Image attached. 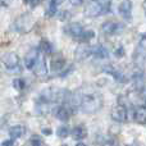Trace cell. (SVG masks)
<instances>
[{"instance_id": "cell-1", "label": "cell", "mask_w": 146, "mask_h": 146, "mask_svg": "<svg viewBox=\"0 0 146 146\" xmlns=\"http://www.w3.org/2000/svg\"><path fill=\"white\" fill-rule=\"evenodd\" d=\"M76 104L80 105V108L82 109L85 113H95L103 105V100L101 96L98 94H87V95H81L78 98L77 101H74Z\"/></svg>"}, {"instance_id": "cell-2", "label": "cell", "mask_w": 146, "mask_h": 146, "mask_svg": "<svg viewBox=\"0 0 146 146\" xmlns=\"http://www.w3.org/2000/svg\"><path fill=\"white\" fill-rule=\"evenodd\" d=\"M1 63L9 72H19V58L15 53H7L1 56Z\"/></svg>"}, {"instance_id": "cell-3", "label": "cell", "mask_w": 146, "mask_h": 146, "mask_svg": "<svg viewBox=\"0 0 146 146\" xmlns=\"http://www.w3.org/2000/svg\"><path fill=\"white\" fill-rule=\"evenodd\" d=\"M105 12L108 10L103 7V4L99 0H90V3L85 7V15L87 17H99Z\"/></svg>"}, {"instance_id": "cell-4", "label": "cell", "mask_w": 146, "mask_h": 146, "mask_svg": "<svg viewBox=\"0 0 146 146\" xmlns=\"http://www.w3.org/2000/svg\"><path fill=\"white\" fill-rule=\"evenodd\" d=\"M35 25V21L28 14H23L15 21V30L19 32H28Z\"/></svg>"}, {"instance_id": "cell-5", "label": "cell", "mask_w": 146, "mask_h": 146, "mask_svg": "<svg viewBox=\"0 0 146 146\" xmlns=\"http://www.w3.org/2000/svg\"><path fill=\"white\" fill-rule=\"evenodd\" d=\"M111 118L115 122H127L128 121V109L124 105L119 104V105L114 106L111 109Z\"/></svg>"}, {"instance_id": "cell-6", "label": "cell", "mask_w": 146, "mask_h": 146, "mask_svg": "<svg viewBox=\"0 0 146 146\" xmlns=\"http://www.w3.org/2000/svg\"><path fill=\"white\" fill-rule=\"evenodd\" d=\"M122 28H123V26L118 22H114V21H108V22L103 23V26H101L103 33L104 35H108V36L115 35L119 31H122Z\"/></svg>"}, {"instance_id": "cell-7", "label": "cell", "mask_w": 146, "mask_h": 146, "mask_svg": "<svg viewBox=\"0 0 146 146\" xmlns=\"http://www.w3.org/2000/svg\"><path fill=\"white\" fill-rule=\"evenodd\" d=\"M32 69L37 77H45V76H48V67H46V62H45L44 54L40 53L37 62H36V64L33 66Z\"/></svg>"}, {"instance_id": "cell-8", "label": "cell", "mask_w": 146, "mask_h": 146, "mask_svg": "<svg viewBox=\"0 0 146 146\" xmlns=\"http://www.w3.org/2000/svg\"><path fill=\"white\" fill-rule=\"evenodd\" d=\"M71 115H72L71 106L66 105V104L59 105L58 108H56V110H55V118L59 119V121H62V122L68 121V119L71 118Z\"/></svg>"}, {"instance_id": "cell-9", "label": "cell", "mask_w": 146, "mask_h": 146, "mask_svg": "<svg viewBox=\"0 0 146 146\" xmlns=\"http://www.w3.org/2000/svg\"><path fill=\"white\" fill-rule=\"evenodd\" d=\"M76 59L78 60H83V59L88 58L90 55H92V46L90 45H80L76 49Z\"/></svg>"}, {"instance_id": "cell-10", "label": "cell", "mask_w": 146, "mask_h": 146, "mask_svg": "<svg viewBox=\"0 0 146 146\" xmlns=\"http://www.w3.org/2000/svg\"><path fill=\"white\" fill-rule=\"evenodd\" d=\"M38 55H40V51H38L37 49H32L31 51H28L27 55H26V58H25L26 68L32 69V68H33V66L36 64V62H37Z\"/></svg>"}, {"instance_id": "cell-11", "label": "cell", "mask_w": 146, "mask_h": 146, "mask_svg": "<svg viewBox=\"0 0 146 146\" xmlns=\"http://www.w3.org/2000/svg\"><path fill=\"white\" fill-rule=\"evenodd\" d=\"M119 14L122 15L126 19H129L131 18V13H132V1L131 0H124L119 4Z\"/></svg>"}, {"instance_id": "cell-12", "label": "cell", "mask_w": 146, "mask_h": 146, "mask_svg": "<svg viewBox=\"0 0 146 146\" xmlns=\"http://www.w3.org/2000/svg\"><path fill=\"white\" fill-rule=\"evenodd\" d=\"M67 31H68L69 35H71L73 38L80 40L85 30H83V27H82V25H81V23H71V25L68 26V28H67Z\"/></svg>"}, {"instance_id": "cell-13", "label": "cell", "mask_w": 146, "mask_h": 146, "mask_svg": "<svg viewBox=\"0 0 146 146\" xmlns=\"http://www.w3.org/2000/svg\"><path fill=\"white\" fill-rule=\"evenodd\" d=\"M133 121L140 124H146V106H139L133 109Z\"/></svg>"}, {"instance_id": "cell-14", "label": "cell", "mask_w": 146, "mask_h": 146, "mask_svg": "<svg viewBox=\"0 0 146 146\" xmlns=\"http://www.w3.org/2000/svg\"><path fill=\"white\" fill-rule=\"evenodd\" d=\"M132 83H133L135 88H136L139 92H141L144 90V86H145V78H144V74L141 72H137L132 76Z\"/></svg>"}, {"instance_id": "cell-15", "label": "cell", "mask_w": 146, "mask_h": 146, "mask_svg": "<svg viewBox=\"0 0 146 146\" xmlns=\"http://www.w3.org/2000/svg\"><path fill=\"white\" fill-rule=\"evenodd\" d=\"M25 133H26V127L22 126V124L13 126L12 128L9 129V136H10V139H13V140L21 139V137L25 136Z\"/></svg>"}, {"instance_id": "cell-16", "label": "cell", "mask_w": 146, "mask_h": 146, "mask_svg": "<svg viewBox=\"0 0 146 146\" xmlns=\"http://www.w3.org/2000/svg\"><path fill=\"white\" fill-rule=\"evenodd\" d=\"M50 64L54 71H60L64 67V64H66V60H64V58L62 56V54H56V55H54L53 58H51Z\"/></svg>"}, {"instance_id": "cell-17", "label": "cell", "mask_w": 146, "mask_h": 146, "mask_svg": "<svg viewBox=\"0 0 146 146\" xmlns=\"http://www.w3.org/2000/svg\"><path fill=\"white\" fill-rule=\"evenodd\" d=\"M71 135L74 140H82L87 136V129L83 126H76L71 131Z\"/></svg>"}, {"instance_id": "cell-18", "label": "cell", "mask_w": 146, "mask_h": 146, "mask_svg": "<svg viewBox=\"0 0 146 146\" xmlns=\"http://www.w3.org/2000/svg\"><path fill=\"white\" fill-rule=\"evenodd\" d=\"M92 55L99 59H104L108 56V50L104 48L103 45H96L92 46Z\"/></svg>"}, {"instance_id": "cell-19", "label": "cell", "mask_w": 146, "mask_h": 146, "mask_svg": "<svg viewBox=\"0 0 146 146\" xmlns=\"http://www.w3.org/2000/svg\"><path fill=\"white\" fill-rule=\"evenodd\" d=\"M104 71L106 73H109V74H111L115 80H119V81H123V76H122V73L119 71H117L115 68H114L113 66H106L105 68H104Z\"/></svg>"}, {"instance_id": "cell-20", "label": "cell", "mask_w": 146, "mask_h": 146, "mask_svg": "<svg viewBox=\"0 0 146 146\" xmlns=\"http://www.w3.org/2000/svg\"><path fill=\"white\" fill-rule=\"evenodd\" d=\"M64 0H50V4H49V9H48V14L49 15H54L56 13V9L60 4H63Z\"/></svg>"}, {"instance_id": "cell-21", "label": "cell", "mask_w": 146, "mask_h": 146, "mask_svg": "<svg viewBox=\"0 0 146 146\" xmlns=\"http://www.w3.org/2000/svg\"><path fill=\"white\" fill-rule=\"evenodd\" d=\"M40 49L42 50V53H44V54L51 53V45H50V42H49V41H46V40H42V41H41V44H40Z\"/></svg>"}, {"instance_id": "cell-22", "label": "cell", "mask_w": 146, "mask_h": 146, "mask_svg": "<svg viewBox=\"0 0 146 146\" xmlns=\"http://www.w3.org/2000/svg\"><path fill=\"white\" fill-rule=\"evenodd\" d=\"M92 37H94V31H83L80 41H82V42H87V41H90Z\"/></svg>"}, {"instance_id": "cell-23", "label": "cell", "mask_w": 146, "mask_h": 146, "mask_svg": "<svg viewBox=\"0 0 146 146\" xmlns=\"http://www.w3.org/2000/svg\"><path fill=\"white\" fill-rule=\"evenodd\" d=\"M56 133H58L59 137H62V139H66V137H68V135H69V129H68V127L62 126V127H59V128H58Z\"/></svg>"}, {"instance_id": "cell-24", "label": "cell", "mask_w": 146, "mask_h": 146, "mask_svg": "<svg viewBox=\"0 0 146 146\" xmlns=\"http://www.w3.org/2000/svg\"><path fill=\"white\" fill-rule=\"evenodd\" d=\"M13 86H14L17 90H23L26 85H25V81H23V80H21V78H17V80L13 81Z\"/></svg>"}, {"instance_id": "cell-25", "label": "cell", "mask_w": 146, "mask_h": 146, "mask_svg": "<svg viewBox=\"0 0 146 146\" xmlns=\"http://www.w3.org/2000/svg\"><path fill=\"white\" fill-rule=\"evenodd\" d=\"M139 49H140V51H141V53H146V33H145L144 36H142L141 41H140Z\"/></svg>"}, {"instance_id": "cell-26", "label": "cell", "mask_w": 146, "mask_h": 146, "mask_svg": "<svg viewBox=\"0 0 146 146\" xmlns=\"http://www.w3.org/2000/svg\"><path fill=\"white\" fill-rule=\"evenodd\" d=\"M30 144H31V145H42L44 142L41 141V140H38V139H37V137H36V136H33L32 139H31Z\"/></svg>"}, {"instance_id": "cell-27", "label": "cell", "mask_w": 146, "mask_h": 146, "mask_svg": "<svg viewBox=\"0 0 146 146\" xmlns=\"http://www.w3.org/2000/svg\"><path fill=\"white\" fill-rule=\"evenodd\" d=\"M123 54H124L123 48H122V46H119V48L115 50V55L118 56V58H121V56H123Z\"/></svg>"}, {"instance_id": "cell-28", "label": "cell", "mask_w": 146, "mask_h": 146, "mask_svg": "<svg viewBox=\"0 0 146 146\" xmlns=\"http://www.w3.org/2000/svg\"><path fill=\"white\" fill-rule=\"evenodd\" d=\"M26 1H27L31 7H36V5H38V3H40L41 0H26Z\"/></svg>"}, {"instance_id": "cell-29", "label": "cell", "mask_w": 146, "mask_h": 146, "mask_svg": "<svg viewBox=\"0 0 146 146\" xmlns=\"http://www.w3.org/2000/svg\"><path fill=\"white\" fill-rule=\"evenodd\" d=\"M14 144V140L13 139H10V140H7V141H3V145H7V146H9V145H13Z\"/></svg>"}, {"instance_id": "cell-30", "label": "cell", "mask_w": 146, "mask_h": 146, "mask_svg": "<svg viewBox=\"0 0 146 146\" xmlns=\"http://www.w3.org/2000/svg\"><path fill=\"white\" fill-rule=\"evenodd\" d=\"M73 5H81L83 3V0H69Z\"/></svg>"}, {"instance_id": "cell-31", "label": "cell", "mask_w": 146, "mask_h": 146, "mask_svg": "<svg viewBox=\"0 0 146 146\" xmlns=\"http://www.w3.org/2000/svg\"><path fill=\"white\" fill-rule=\"evenodd\" d=\"M12 0H0V5H9Z\"/></svg>"}, {"instance_id": "cell-32", "label": "cell", "mask_w": 146, "mask_h": 146, "mask_svg": "<svg viewBox=\"0 0 146 146\" xmlns=\"http://www.w3.org/2000/svg\"><path fill=\"white\" fill-rule=\"evenodd\" d=\"M144 9H145V14H146V0L144 1Z\"/></svg>"}]
</instances>
